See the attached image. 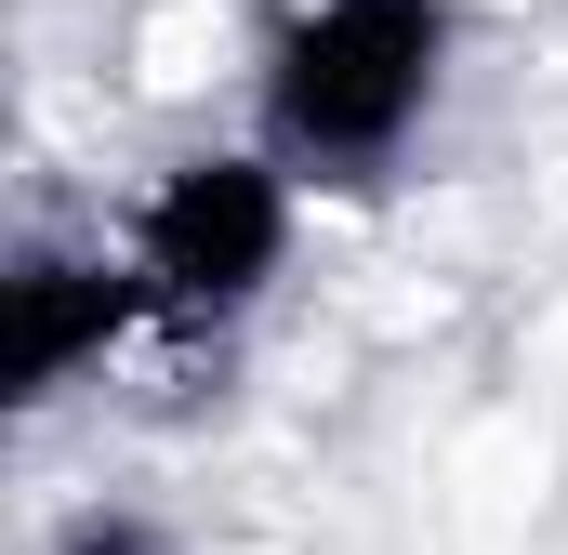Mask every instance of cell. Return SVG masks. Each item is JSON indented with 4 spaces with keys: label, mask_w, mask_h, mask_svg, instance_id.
<instances>
[{
    "label": "cell",
    "mask_w": 568,
    "mask_h": 555,
    "mask_svg": "<svg viewBox=\"0 0 568 555\" xmlns=\"http://www.w3.org/2000/svg\"><path fill=\"white\" fill-rule=\"evenodd\" d=\"M449 80V0H317L265 53V159L278 172H384Z\"/></svg>",
    "instance_id": "obj_1"
},
{
    "label": "cell",
    "mask_w": 568,
    "mask_h": 555,
    "mask_svg": "<svg viewBox=\"0 0 568 555\" xmlns=\"http://www.w3.org/2000/svg\"><path fill=\"white\" fill-rule=\"evenodd\" d=\"M291 265V172L265 145H199L145 185L133 212V278L145 317H185V331H225L265 304V278Z\"/></svg>",
    "instance_id": "obj_2"
},
{
    "label": "cell",
    "mask_w": 568,
    "mask_h": 555,
    "mask_svg": "<svg viewBox=\"0 0 568 555\" xmlns=\"http://www.w3.org/2000/svg\"><path fill=\"white\" fill-rule=\"evenodd\" d=\"M133 317H145L133 265H106V252H27V265L0 278V384L40 411V397H67Z\"/></svg>",
    "instance_id": "obj_3"
},
{
    "label": "cell",
    "mask_w": 568,
    "mask_h": 555,
    "mask_svg": "<svg viewBox=\"0 0 568 555\" xmlns=\"http://www.w3.org/2000/svg\"><path fill=\"white\" fill-rule=\"evenodd\" d=\"M53 555H172V543H159L145 516H80V529H67Z\"/></svg>",
    "instance_id": "obj_4"
}]
</instances>
